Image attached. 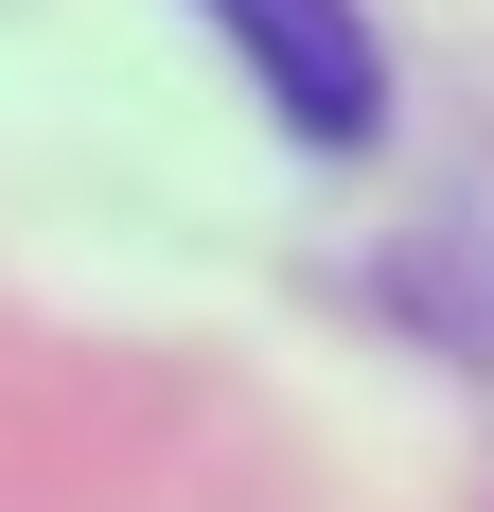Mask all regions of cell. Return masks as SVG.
<instances>
[{
  "label": "cell",
  "instance_id": "1",
  "mask_svg": "<svg viewBox=\"0 0 494 512\" xmlns=\"http://www.w3.org/2000/svg\"><path fill=\"white\" fill-rule=\"evenodd\" d=\"M195 18L247 53V89L283 106L300 142H371V124H389V36H371V0H195Z\"/></svg>",
  "mask_w": 494,
  "mask_h": 512
}]
</instances>
